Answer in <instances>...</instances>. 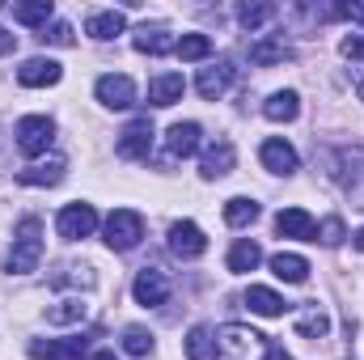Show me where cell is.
Segmentation results:
<instances>
[{
    "label": "cell",
    "instance_id": "26",
    "mask_svg": "<svg viewBox=\"0 0 364 360\" xmlns=\"http://www.w3.org/2000/svg\"><path fill=\"white\" fill-rule=\"evenodd\" d=\"M85 314H90V305H85L81 297H68V301H60V305L47 309V322H51V327H68V322H81Z\"/></svg>",
    "mask_w": 364,
    "mask_h": 360
},
{
    "label": "cell",
    "instance_id": "6",
    "mask_svg": "<svg viewBox=\"0 0 364 360\" xmlns=\"http://www.w3.org/2000/svg\"><path fill=\"white\" fill-rule=\"evenodd\" d=\"M97 102L110 106V110H127V106L136 102V85H132V77H123V73H106V77L97 81Z\"/></svg>",
    "mask_w": 364,
    "mask_h": 360
},
{
    "label": "cell",
    "instance_id": "9",
    "mask_svg": "<svg viewBox=\"0 0 364 360\" xmlns=\"http://www.w3.org/2000/svg\"><path fill=\"white\" fill-rule=\"evenodd\" d=\"M64 73H60V64L55 60H43V55H34V60H26L21 68H17V81L26 85V90H43V85H55Z\"/></svg>",
    "mask_w": 364,
    "mask_h": 360
},
{
    "label": "cell",
    "instance_id": "1",
    "mask_svg": "<svg viewBox=\"0 0 364 360\" xmlns=\"http://www.w3.org/2000/svg\"><path fill=\"white\" fill-rule=\"evenodd\" d=\"M38 259H43V221L38 216H26L17 225V238H13V250H9V263L4 268L13 271V275H26V271L38 268Z\"/></svg>",
    "mask_w": 364,
    "mask_h": 360
},
{
    "label": "cell",
    "instance_id": "23",
    "mask_svg": "<svg viewBox=\"0 0 364 360\" xmlns=\"http://www.w3.org/2000/svg\"><path fill=\"white\" fill-rule=\"evenodd\" d=\"M272 271L284 284H305V280H309V263H305L301 255H284V250L272 259Z\"/></svg>",
    "mask_w": 364,
    "mask_h": 360
},
{
    "label": "cell",
    "instance_id": "27",
    "mask_svg": "<svg viewBox=\"0 0 364 360\" xmlns=\"http://www.w3.org/2000/svg\"><path fill=\"white\" fill-rule=\"evenodd\" d=\"M136 51H144V55H166V51H174V38L166 34V30H140L136 34Z\"/></svg>",
    "mask_w": 364,
    "mask_h": 360
},
{
    "label": "cell",
    "instance_id": "19",
    "mask_svg": "<svg viewBox=\"0 0 364 360\" xmlns=\"http://www.w3.org/2000/svg\"><path fill=\"white\" fill-rule=\"evenodd\" d=\"M30 356L38 360H81V339H47V344H30Z\"/></svg>",
    "mask_w": 364,
    "mask_h": 360
},
{
    "label": "cell",
    "instance_id": "30",
    "mask_svg": "<svg viewBox=\"0 0 364 360\" xmlns=\"http://www.w3.org/2000/svg\"><path fill=\"white\" fill-rule=\"evenodd\" d=\"M296 331H301L305 339H322V335L331 331V318H326V314H322V309L314 305V309H305V314L296 318Z\"/></svg>",
    "mask_w": 364,
    "mask_h": 360
},
{
    "label": "cell",
    "instance_id": "21",
    "mask_svg": "<svg viewBox=\"0 0 364 360\" xmlns=\"http://www.w3.org/2000/svg\"><path fill=\"white\" fill-rule=\"evenodd\" d=\"M259 263H263V250H259V242H250V238L233 242V250H229V271L246 275V271H255Z\"/></svg>",
    "mask_w": 364,
    "mask_h": 360
},
{
    "label": "cell",
    "instance_id": "7",
    "mask_svg": "<svg viewBox=\"0 0 364 360\" xmlns=\"http://www.w3.org/2000/svg\"><path fill=\"white\" fill-rule=\"evenodd\" d=\"M149 149H153V123H149V119H136V123L119 136V157L140 162V157H149Z\"/></svg>",
    "mask_w": 364,
    "mask_h": 360
},
{
    "label": "cell",
    "instance_id": "16",
    "mask_svg": "<svg viewBox=\"0 0 364 360\" xmlns=\"http://www.w3.org/2000/svg\"><path fill=\"white\" fill-rule=\"evenodd\" d=\"M186 356L191 360H216L220 356L216 331H212V327H191V335H186Z\"/></svg>",
    "mask_w": 364,
    "mask_h": 360
},
{
    "label": "cell",
    "instance_id": "36",
    "mask_svg": "<svg viewBox=\"0 0 364 360\" xmlns=\"http://www.w3.org/2000/svg\"><path fill=\"white\" fill-rule=\"evenodd\" d=\"M17 47V34H9V30H0V55H9Z\"/></svg>",
    "mask_w": 364,
    "mask_h": 360
},
{
    "label": "cell",
    "instance_id": "20",
    "mask_svg": "<svg viewBox=\"0 0 364 360\" xmlns=\"http://www.w3.org/2000/svg\"><path fill=\"white\" fill-rule=\"evenodd\" d=\"M123 13L119 9H106V13H93L90 21H85V34L97 38V43H106V38H114V34H123Z\"/></svg>",
    "mask_w": 364,
    "mask_h": 360
},
{
    "label": "cell",
    "instance_id": "37",
    "mask_svg": "<svg viewBox=\"0 0 364 360\" xmlns=\"http://www.w3.org/2000/svg\"><path fill=\"white\" fill-rule=\"evenodd\" d=\"M90 360H114V352H106V348H102V352H93Z\"/></svg>",
    "mask_w": 364,
    "mask_h": 360
},
{
    "label": "cell",
    "instance_id": "10",
    "mask_svg": "<svg viewBox=\"0 0 364 360\" xmlns=\"http://www.w3.org/2000/svg\"><path fill=\"white\" fill-rule=\"evenodd\" d=\"M275 233H279V238H305V242H314L318 225H314V216H309L305 208H284V212L275 216Z\"/></svg>",
    "mask_w": 364,
    "mask_h": 360
},
{
    "label": "cell",
    "instance_id": "5",
    "mask_svg": "<svg viewBox=\"0 0 364 360\" xmlns=\"http://www.w3.org/2000/svg\"><path fill=\"white\" fill-rule=\"evenodd\" d=\"M170 250L178 259H199L208 250V238H203V229L195 221H174L170 225Z\"/></svg>",
    "mask_w": 364,
    "mask_h": 360
},
{
    "label": "cell",
    "instance_id": "8",
    "mask_svg": "<svg viewBox=\"0 0 364 360\" xmlns=\"http://www.w3.org/2000/svg\"><path fill=\"white\" fill-rule=\"evenodd\" d=\"M132 292H136L140 305H166V297H170V280H166L157 268H144L140 275H136Z\"/></svg>",
    "mask_w": 364,
    "mask_h": 360
},
{
    "label": "cell",
    "instance_id": "17",
    "mask_svg": "<svg viewBox=\"0 0 364 360\" xmlns=\"http://www.w3.org/2000/svg\"><path fill=\"white\" fill-rule=\"evenodd\" d=\"M263 166H267L272 174H292V170H296V149H292L288 140H267V144H263Z\"/></svg>",
    "mask_w": 364,
    "mask_h": 360
},
{
    "label": "cell",
    "instance_id": "22",
    "mask_svg": "<svg viewBox=\"0 0 364 360\" xmlns=\"http://www.w3.org/2000/svg\"><path fill=\"white\" fill-rule=\"evenodd\" d=\"M17 179L26 182V186H55V182L64 179V162H60V157H51V162H38V166L21 170Z\"/></svg>",
    "mask_w": 364,
    "mask_h": 360
},
{
    "label": "cell",
    "instance_id": "11",
    "mask_svg": "<svg viewBox=\"0 0 364 360\" xmlns=\"http://www.w3.org/2000/svg\"><path fill=\"white\" fill-rule=\"evenodd\" d=\"M195 149H199V123H174V127L166 132V153H170V162L191 157Z\"/></svg>",
    "mask_w": 364,
    "mask_h": 360
},
{
    "label": "cell",
    "instance_id": "15",
    "mask_svg": "<svg viewBox=\"0 0 364 360\" xmlns=\"http://www.w3.org/2000/svg\"><path fill=\"white\" fill-rule=\"evenodd\" d=\"M229 81H233V64H212V68H203V73H199L195 90L203 93L208 102H216L220 93L229 90Z\"/></svg>",
    "mask_w": 364,
    "mask_h": 360
},
{
    "label": "cell",
    "instance_id": "34",
    "mask_svg": "<svg viewBox=\"0 0 364 360\" xmlns=\"http://www.w3.org/2000/svg\"><path fill=\"white\" fill-rule=\"evenodd\" d=\"M38 38H43V43H55V47H73V26H68V21H55V26L43 30Z\"/></svg>",
    "mask_w": 364,
    "mask_h": 360
},
{
    "label": "cell",
    "instance_id": "18",
    "mask_svg": "<svg viewBox=\"0 0 364 360\" xmlns=\"http://www.w3.org/2000/svg\"><path fill=\"white\" fill-rule=\"evenodd\" d=\"M263 115H267L272 123H292V119L301 115V97H296L292 90H279V93H272V97H267Z\"/></svg>",
    "mask_w": 364,
    "mask_h": 360
},
{
    "label": "cell",
    "instance_id": "33",
    "mask_svg": "<svg viewBox=\"0 0 364 360\" xmlns=\"http://www.w3.org/2000/svg\"><path fill=\"white\" fill-rule=\"evenodd\" d=\"M314 242H326V246H339V242H343V221H339V216H331V221H322V225H318V238H314Z\"/></svg>",
    "mask_w": 364,
    "mask_h": 360
},
{
    "label": "cell",
    "instance_id": "4",
    "mask_svg": "<svg viewBox=\"0 0 364 360\" xmlns=\"http://www.w3.org/2000/svg\"><path fill=\"white\" fill-rule=\"evenodd\" d=\"M55 229H60V238L81 242V238H90L93 229H97V212H93L90 203H68V208L55 216Z\"/></svg>",
    "mask_w": 364,
    "mask_h": 360
},
{
    "label": "cell",
    "instance_id": "28",
    "mask_svg": "<svg viewBox=\"0 0 364 360\" xmlns=\"http://www.w3.org/2000/svg\"><path fill=\"white\" fill-rule=\"evenodd\" d=\"M292 51H288V43L284 38H272V43H255L250 47V60L259 64V68H267V64H279V60H288Z\"/></svg>",
    "mask_w": 364,
    "mask_h": 360
},
{
    "label": "cell",
    "instance_id": "25",
    "mask_svg": "<svg viewBox=\"0 0 364 360\" xmlns=\"http://www.w3.org/2000/svg\"><path fill=\"white\" fill-rule=\"evenodd\" d=\"M225 221H229L233 229H246V225H255V221H259V203H255V199H246V195H237V199H229V203H225Z\"/></svg>",
    "mask_w": 364,
    "mask_h": 360
},
{
    "label": "cell",
    "instance_id": "2",
    "mask_svg": "<svg viewBox=\"0 0 364 360\" xmlns=\"http://www.w3.org/2000/svg\"><path fill=\"white\" fill-rule=\"evenodd\" d=\"M140 238H144V216L140 212L114 208L106 216V246L110 250H132V246H140Z\"/></svg>",
    "mask_w": 364,
    "mask_h": 360
},
{
    "label": "cell",
    "instance_id": "29",
    "mask_svg": "<svg viewBox=\"0 0 364 360\" xmlns=\"http://www.w3.org/2000/svg\"><path fill=\"white\" fill-rule=\"evenodd\" d=\"M212 51V38L208 34H182L178 43H174V55L178 60H203Z\"/></svg>",
    "mask_w": 364,
    "mask_h": 360
},
{
    "label": "cell",
    "instance_id": "31",
    "mask_svg": "<svg viewBox=\"0 0 364 360\" xmlns=\"http://www.w3.org/2000/svg\"><path fill=\"white\" fill-rule=\"evenodd\" d=\"M123 352H127V356H149V352H153V335H149L144 327H127V331H123Z\"/></svg>",
    "mask_w": 364,
    "mask_h": 360
},
{
    "label": "cell",
    "instance_id": "35",
    "mask_svg": "<svg viewBox=\"0 0 364 360\" xmlns=\"http://www.w3.org/2000/svg\"><path fill=\"white\" fill-rule=\"evenodd\" d=\"M339 51H343L348 60H364V30H356V34H348Z\"/></svg>",
    "mask_w": 364,
    "mask_h": 360
},
{
    "label": "cell",
    "instance_id": "12",
    "mask_svg": "<svg viewBox=\"0 0 364 360\" xmlns=\"http://www.w3.org/2000/svg\"><path fill=\"white\" fill-rule=\"evenodd\" d=\"M246 305H250V314H259V318H279L288 305H284V297L275 292V288H263V284H250L246 288Z\"/></svg>",
    "mask_w": 364,
    "mask_h": 360
},
{
    "label": "cell",
    "instance_id": "13",
    "mask_svg": "<svg viewBox=\"0 0 364 360\" xmlns=\"http://www.w3.org/2000/svg\"><path fill=\"white\" fill-rule=\"evenodd\" d=\"M233 162H237V153H233L229 140L208 144V153H203V179H225V174L233 170Z\"/></svg>",
    "mask_w": 364,
    "mask_h": 360
},
{
    "label": "cell",
    "instance_id": "3",
    "mask_svg": "<svg viewBox=\"0 0 364 360\" xmlns=\"http://www.w3.org/2000/svg\"><path fill=\"white\" fill-rule=\"evenodd\" d=\"M51 140H55V123H51L47 115H26V119L17 123V149H21L26 157H43V153L51 149Z\"/></svg>",
    "mask_w": 364,
    "mask_h": 360
},
{
    "label": "cell",
    "instance_id": "32",
    "mask_svg": "<svg viewBox=\"0 0 364 360\" xmlns=\"http://www.w3.org/2000/svg\"><path fill=\"white\" fill-rule=\"evenodd\" d=\"M272 13H275L272 4H242V9H237V21H242L246 30H259V26L272 17Z\"/></svg>",
    "mask_w": 364,
    "mask_h": 360
},
{
    "label": "cell",
    "instance_id": "39",
    "mask_svg": "<svg viewBox=\"0 0 364 360\" xmlns=\"http://www.w3.org/2000/svg\"><path fill=\"white\" fill-rule=\"evenodd\" d=\"M360 102H364V77H360Z\"/></svg>",
    "mask_w": 364,
    "mask_h": 360
},
{
    "label": "cell",
    "instance_id": "38",
    "mask_svg": "<svg viewBox=\"0 0 364 360\" xmlns=\"http://www.w3.org/2000/svg\"><path fill=\"white\" fill-rule=\"evenodd\" d=\"M356 250H364V229L356 233Z\"/></svg>",
    "mask_w": 364,
    "mask_h": 360
},
{
    "label": "cell",
    "instance_id": "14",
    "mask_svg": "<svg viewBox=\"0 0 364 360\" xmlns=\"http://www.w3.org/2000/svg\"><path fill=\"white\" fill-rule=\"evenodd\" d=\"M186 90V81H182V73H161V77H153L149 81V102L153 106H174Z\"/></svg>",
    "mask_w": 364,
    "mask_h": 360
},
{
    "label": "cell",
    "instance_id": "24",
    "mask_svg": "<svg viewBox=\"0 0 364 360\" xmlns=\"http://www.w3.org/2000/svg\"><path fill=\"white\" fill-rule=\"evenodd\" d=\"M51 13H55V4H51V0L13 4V21H21V26H47V21H51Z\"/></svg>",
    "mask_w": 364,
    "mask_h": 360
}]
</instances>
